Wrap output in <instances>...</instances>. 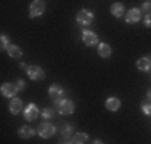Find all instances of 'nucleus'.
Listing matches in <instances>:
<instances>
[{"label":"nucleus","mask_w":151,"mask_h":144,"mask_svg":"<svg viewBox=\"0 0 151 144\" xmlns=\"http://www.w3.org/2000/svg\"><path fill=\"white\" fill-rule=\"evenodd\" d=\"M55 131H56V128H55V125H52V123H48V122H44V123H40L39 125V128H37V133L42 136V138H52L53 135H55Z\"/></svg>","instance_id":"f257e3e1"},{"label":"nucleus","mask_w":151,"mask_h":144,"mask_svg":"<svg viewBox=\"0 0 151 144\" xmlns=\"http://www.w3.org/2000/svg\"><path fill=\"white\" fill-rule=\"evenodd\" d=\"M48 93H50V98H52L53 103H56V104H60V103H63V98H64V91H63V88H61L60 85H52L50 86V90H48Z\"/></svg>","instance_id":"f03ea898"},{"label":"nucleus","mask_w":151,"mask_h":144,"mask_svg":"<svg viewBox=\"0 0 151 144\" xmlns=\"http://www.w3.org/2000/svg\"><path fill=\"white\" fill-rule=\"evenodd\" d=\"M45 11V3L42 0H34L29 6V13H31V18H37L40 16L42 13Z\"/></svg>","instance_id":"7ed1b4c3"},{"label":"nucleus","mask_w":151,"mask_h":144,"mask_svg":"<svg viewBox=\"0 0 151 144\" xmlns=\"http://www.w3.org/2000/svg\"><path fill=\"white\" fill-rule=\"evenodd\" d=\"M58 112L61 114V115H71L74 112V109H76V106H74V103L73 101H69V99H64L63 103H60L58 104Z\"/></svg>","instance_id":"20e7f679"},{"label":"nucleus","mask_w":151,"mask_h":144,"mask_svg":"<svg viewBox=\"0 0 151 144\" xmlns=\"http://www.w3.org/2000/svg\"><path fill=\"white\" fill-rule=\"evenodd\" d=\"M27 75H29L31 80L39 82V80H44L45 72L42 71V67H39V66H31L29 69H27Z\"/></svg>","instance_id":"39448f33"},{"label":"nucleus","mask_w":151,"mask_h":144,"mask_svg":"<svg viewBox=\"0 0 151 144\" xmlns=\"http://www.w3.org/2000/svg\"><path fill=\"white\" fill-rule=\"evenodd\" d=\"M93 21V13L92 11H87V10H82V11L77 13V23L81 26H88L92 24Z\"/></svg>","instance_id":"423d86ee"},{"label":"nucleus","mask_w":151,"mask_h":144,"mask_svg":"<svg viewBox=\"0 0 151 144\" xmlns=\"http://www.w3.org/2000/svg\"><path fill=\"white\" fill-rule=\"evenodd\" d=\"M82 40L87 46H93L96 45V42H98V37H96L95 32H90V31H84L82 32Z\"/></svg>","instance_id":"0eeeda50"},{"label":"nucleus","mask_w":151,"mask_h":144,"mask_svg":"<svg viewBox=\"0 0 151 144\" xmlns=\"http://www.w3.org/2000/svg\"><path fill=\"white\" fill-rule=\"evenodd\" d=\"M18 91H19V90H18L16 83H3L2 85V95L6 96V98H13Z\"/></svg>","instance_id":"6e6552de"},{"label":"nucleus","mask_w":151,"mask_h":144,"mask_svg":"<svg viewBox=\"0 0 151 144\" xmlns=\"http://www.w3.org/2000/svg\"><path fill=\"white\" fill-rule=\"evenodd\" d=\"M140 16H142V11L137 10V8H132V10H129V11H127V14H125V23H129V24L138 23Z\"/></svg>","instance_id":"1a4fd4ad"},{"label":"nucleus","mask_w":151,"mask_h":144,"mask_svg":"<svg viewBox=\"0 0 151 144\" xmlns=\"http://www.w3.org/2000/svg\"><path fill=\"white\" fill-rule=\"evenodd\" d=\"M39 115V109L35 104H29V106L24 109V117H26V120H35Z\"/></svg>","instance_id":"9d476101"},{"label":"nucleus","mask_w":151,"mask_h":144,"mask_svg":"<svg viewBox=\"0 0 151 144\" xmlns=\"http://www.w3.org/2000/svg\"><path fill=\"white\" fill-rule=\"evenodd\" d=\"M8 109L13 115H18L19 112H23V101L18 99V98H13L12 103H10V106H8Z\"/></svg>","instance_id":"9b49d317"},{"label":"nucleus","mask_w":151,"mask_h":144,"mask_svg":"<svg viewBox=\"0 0 151 144\" xmlns=\"http://www.w3.org/2000/svg\"><path fill=\"white\" fill-rule=\"evenodd\" d=\"M137 67L142 72H148L151 71V59L150 58H142V59L137 61Z\"/></svg>","instance_id":"f8f14e48"},{"label":"nucleus","mask_w":151,"mask_h":144,"mask_svg":"<svg viewBox=\"0 0 151 144\" xmlns=\"http://www.w3.org/2000/svg\"><path fill=\"white\" fill-rule=\"evenodd\" d=\"M34 133H35L34 128H31V127H21L19 131H18V135H19V138H23V139H29V138L34 136Z\"/></svg>","instance_id":"ddd939ff"},{"label":"nucleus","mask_w":151,"mask_h":144,"mask_svg":"<svg viewBox=\"0 0 151 144\" xmlns=\"http://www.w3.org/2000/svg\"><path fill=\"white\" fill-rule=\"evenodd\" d=\"M121 107V101L117 98H109L106 101V109L108 110H113V112H116L117 109Z\"/></svg>","instance_id":"4468645a"},{"label":"nucleus","mask_w":151,"mask_h":144,"mask_svg":"<svg viewBox=\"0 0 151 144\" xmlns=\"http://www.w3.org/2000/svg\"><path fill=\"white\" fill-rule=\"evenodd\" d=\"M98 55L101 58H108L111 55V46L108 45V43H100L98 46Z\"/></svg>","instance_id":"2eb2a0df"},{"label":"nucleus","mask_w":151,"mask_h":144,"mask_svg":"<svg viewBox=\"0 0 151 144\" xmlns=\"http://www.w3.org/2000/svg\"><path fill=\"white\" fill-rule=\"evenodd\" d=\"M111 13H113V16L121 18L122 14H124V6H122V3H113V6H111Z\"/></svg>","instance_id":"dca6fc26"},{"label":"nucleus","mask_w":151,"mask_h":144,"mask_svg":"<svg viewBox=\"0 0 151 144\" xmlns=\"http://www.w3.org/2000/svg\"><path fill=\"white\" fill-rule=\"evenodd\" d=\"M73 143L74 144H85L87 143V135L85 133H76L73 136Z\"/></svg>","instance_id":"f3484780"},{"label":"nucleus","mask_w":151,"mask_h":144,"mask_svg":"<svg viewBox=\"0 0 151 144\" xmlns=\"http://www.w3.org/2000/svg\"><path fill=\"white\" fill-rule=\"evenodd\" d=\"M8 51V55L12 56V58H19L23 53H21V48L19 46H16V45H10V48L6 50Z\"/></svg>","instance_id":"a211bd4d"},{"label":"nucleus","mask_w":151,"mask_h":144,"mask_svg":"<svg viewBox=\"0 0 151 144\" xmlns=\"http://www.w3.org/2000/svg\"><path fill=\"white\" fill-rule=\"evenodd\" d=\"M142 110L145 112L146 115H151V99H145V101H142Z\"/></svg>","instance_id":"6ab92c4d"},{"label":"nucleus","mask_w":151,"mask_h":144,"mask_svg":"<svg viewBox=\"0 0 151 144\" xmlns=\"http://www.w3.org/2000/svg\"><path fill=\"white\" fill-rule=\"evenodd\" d=\"M53 114H55V110L50 109V107H47V109L42 110V115H44V118H52V117H53Z\"/></svg>","instance_id":"aec40b11"},{"label":"nucleus","mask_w":151,"mask_h":144,"mask_svg":"<svg viewBox=\"0 0 151 144\" xmlns=\"http://www.w3.org/2000/svg\"><path fill=\"white\" fill-rule=\"evenodd\" d=\"M71 131H73V127H71V125H66V127L63 128V136H64V138H69Z\"/></svg>","instance_id":"412c9836"},{"label":"nucleus","mask_w":151,"mask_h":144,"mask_svg":"<svg viewBox=\"0 0 151 144\" xmlns=\"http://www.w3.org/2000/svg\"><path fill=\"white\" fill-rule=\"evenodd\" d=\"M0 42H2V50H8L10 48V46H8V38H6L5 35L0 37Z\"/></svg>","instance_id":"4be33fe9"},{"label":"nucleus","mask_w":151,"mask_h":144,"mask_svg":"<svg viewBox=\"0 0 151 144\" xmlns=\"http://www.w3.org/2000/svg\"><path fill=\"white\" fill-rule=\"evenodd\" d=\"M143 11H145L146 14L151 13V2H145V3H143Z\"/></svg>","instance_id":"5701e85b"},{"label":"nucleus","mask_w":151,"mask_h":144,"mask_svg":"<svg viewBox=\"0 0 151 144\" xmlns=\"http://www.w3.org/2000/svg\"><path fill=\"white\" fill-rule=\"evenodd\" d=\"M145 24H146L148 27H151V13H148V14L145 16Z\"/></svg>","instance_id":"b1692460"},{"label":"nucleus","mask_w":151,"mask_h":144,"mask_svg":"<svg viewBox=\"0 0 151 144\" xmlns=\"http://www.w3.org/2000/svg\"><path fill=\"white\" fill-rule=\"evenodd\" d=\"M16 86H18V90H23L26 85H24V82H23V80H18V82H16Z\"/></svg>","instance_id":"393cba45"},{"label":"nucleus","mask_w":151,"mask_h":144,"mask_svg":"<svg viewBox=\"0 0 151 144\" xmlns=\"http://www.w3.org/2000/svg\"><path fill=\"white\" fill-rule=\"evenodd\" d=\"M19 67H21V69H23V71H27V69H29V67H27V66H26V64H24V63H21V66H19Z\"/></svg>","instance_id":"a878e982"},{"label":"nucleus","mask_w":151,"mask_h":144,"mask_svg":"<svg viewBox=\"0 0 151 144\" xmlns=\"http://www.w3.org/2000/svg\"><path fill=\"white\" fill-rule=\"evenodd\" d=\"M93 144H103L101 141H98V139H96V141H93Z\"/></svg>","instance_id":"bb28decb"},{"label":"nucleus","mask_w":151,"mask_h":144,"mask_svg":"<svg viewBox=\"0 0 151 144\" xmlns=\"http://www.w3.org/2000/svg\"><path fill=\"white\" fill-rule=\"evenodd\" d=\"M148 98L151 99V90H148Z\"/></svg>","instance_id":"cd10ccee"},{"label":"nucleus","mask_w":151,"mask_h":144,"mask_svg":"<svg viewBox=\"0 0 151 144\" xmlns=\"http://www.w3.org/2000/svg\"><path fill=\"white\" fill-rule=\"evenodd\" d=\"M64 144H74V143H64Z\"/></svg>","instance_id":"c85d7f7f"}]
</instances>
